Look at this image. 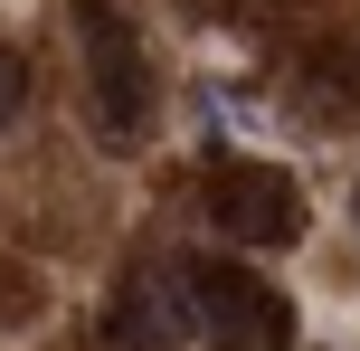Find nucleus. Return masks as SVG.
I'll use <instances>...</instances> for the list:
<instances>
[{"mask_svg":"<svg viewBox=\"0 0 360 351\" xmlns=\"http://www.w3.org/2000/svg\"><path fill=\"white\" fill-rule=\"evenodd\" d=\"M180 285H190V323H199L209 351H285L294 314H285V295H275L266 276L209 257V266H180Z\"/></svg>","mask_w":360,"mask_h":351,"instance_id":"f257e3e1","label":"nucleus"},{"mask_svg":"<svg viewBox=\"0 0 360 351\" xmlns=\"http://www.w3.org/2000/svg\"><path fill=\"white\" fill-rule=\"evenodd\" d=\"M0 114H19V57L0 48Z\"/></svg>","mask_w":360,"mask_h":351,"instance_id":"39448f33","label":"nucleus"},{"mask_svg":"<svg viewBox=\"0 0 360 351\" xmlns=\"http://www.w3.org/2000/svg\"><path fill=\"white\" fill-rule=\"evenodd\" d=\"M76 38H86V86H95V124L114 133V143H133L152 114V76H143V48H133V29L105 10V0H76Z\"/></svg>","mask_w":360,"mask_h":351,"instance_id":"f03ea898","label":"nucleus"},{"mask_svg":"<svg viewBox=\"0 0 360 351\" xmlns=\"http://www.w3.org/2000/svg\"><path fill=\"white\" fill-rule=\"evenodd\" d=\"M124 351H152V342H180L190 333V285L180 276H133L124 295H114V323H105Z\"/></svg>","mask_w":360,"mask_h":351,"instance_id":"20e7f679","label":"nucleus"},{"mask_svg":"<svg viewBox=\"0 0 360 351\" xmlns=\"http://www.w3.org/2000/svg\"><path fill=\"white\" fill-rule=\"evenodd\" d=\"M351 209H360V190H351Z\"/></svg>","mask_w":360,"mask_h":351,"instance_id":"423d86ee","label":"nucleus"},{"mask_svg":"<svg viewBox=\"0 0 360 351\" xmlns=\"http://www.w3.org/2000/svg\"><path fill=\"white\" fill-rule=\"evenodd\" d=\"M209 228L237 238V247H294V228H304V190H294L285 171H218Z\"/></svg>","mask_w":360,"mask_h":351,"instance_id":"7ed1b4c3","label":"nucleus"}]
</instances>
